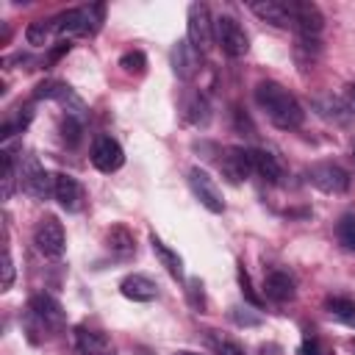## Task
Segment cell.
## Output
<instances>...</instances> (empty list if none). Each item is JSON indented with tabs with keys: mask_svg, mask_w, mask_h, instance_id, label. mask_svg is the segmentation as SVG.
Wrapping results in <instances>:
<instances>
[{
	"mask_svg": "<svg viewBox=\"0 0 355 355\" xmlns=\"http://www.w3.org/2000/svg\"><path fill=\"white\" fill-rule=\"evenodd\" d=\"M255 103L263 108L269 122L280 130H294L305 119V111L297 103V97L288 94V89H283L277 80H261L255 86Z\"/></svg>",
	"mask_w": 355,
	"mask_h": 355,
	"instance_id": "cell-1",
	"label": "cell"
},
{
	"mask_svg": "<svg viewBox=\"0 0 355 355\" xmlns=\"http://www.w3.org/2000/svg\"><path fill=\"white\" fill-rule=\"evenodd\" d=\"M105 17V6L103 3H94V6H80V8H69V11H61L55 19H53V31L61 42H69V36H92L100 22Z\"/></svg>",
	"mask_w": 355,
	"mask_h": 355,
	"instance_id": "cell-2",
	"label": "cell"
},
{
	"mask_svg": "<svg viewBox=\"0 0 355 355\" xmlns=\"http://www.w3.org/2000/svg\"><path fill=\"white\" fill-rule=\"evenodd\" d=\"M17 175H19V189L25 194H31L33 200H47L53 194V180L55 175H50L39 158L33 153H25L19 161H17Z\"/></svg>",
	"mask_w": 355,
	"mask_h": 355,
	"instance_id": "cell-3",
	"label": "cell"
},
{
	"mask_svg": "<svg viewBox=\"0 0 355 355\" xmlns=\"http://www.w3.org/2000/svg\"><path fill=\"white\" fill-rule=\"evenodd\" d=\"M33 100H55L67 116H75L80 122H86L89 116V108L86 103L75 94V89L69 83H61V80H42L36 89H33Z\"/></svg>",
	"mask_w": 355,
	"mask_h": 355,
	"instance_id": "cell-4",
	"label": "cell"
},
{
	"mask_svg": "<svg viewBox=\"0 0 355 355\" xmlns=\"http://www.w3.org/2000/svg\"><path fill=\"white\" fill-rule=\"evenodd\" d=\"M214 42H216V44L222 47V53L230 55V58H241V55L250 50V36H247V31L239 25L236 17H227V14H222V17L214 19Z\"/></svg>",
	"mask_w": 355,
	"mask_h": 355,
	"instance_id": "cell-5",
	"label": "cell"
},
{
	"mask_svg": "<svg viewBox=\"0 0 355 355\" xmlns=\"http://www.w3.org/2000/svg\"><path fill=\"white\" fill-rule=\"evenodd\" d=\"M186 39L189 44L202 55L211 50L214 44V19L205 3H191L189 6V17H186Z\"/></svg>",
	"mask_w": 355,
	"mask_h": 355,
	"instance_id": "cell-6",
	"label": "cell"
},
{
	"mask_svg": "<svg viewBox=\"0 0 355 355\" xmlns=\"http://www.w3.org/2000/svg\"><path fill=\"white\" fill-rule=\"evenodd\" d=\"M33 244L42 255L47 258H61L67 250V236H64V225L58 222V216L44 214L36 227H33Z\"/></svg>",
	"mask_w": 355,
	"mask_h": 355,
	"instance_id": "cell-7",
	"label": "cell"
},
{
	"mask_svg": "<svg viewBox=\"0 0 355 355\" xmlns=\"http://www.w3.org/2000/svg\"><path fill=\"white\" fill-rule=\"evenodd\" d=\"M305 175H308V183L316 186V189L324 191V194H344V191L349 189V175H347V169H341V166L333 164V161H316V164H311V166L305 169Z\"/></svg>",
	"mask_w": 355,
	"mask_h": 355,
	"instance_id": "cell-8",
	"label": "cell"
},
{
	"mask_svg": "<svg viewBox=\"0 0 355 355\" xmlns=\"http://www.w3.org/2000/svg\"><path fill=\"white\" fill-rule=\"evenodd\" d=\"M189 186H191L194 197L200 200V205H202L205 211H211V214H222V211H225L222 189L216 186V180H214L205 169L191 166V169H189Z\"/></svg>",
	"mask_w": 355,
	"mask_h": 355,
	"instance_id": "cell-9",
	"label": "cell"
},
{
	"mask_svg": "<svg viewBox=\"0 0 355 355\" xmlns=\"http://www.w3.org/2000/svg\"><path fill=\"white\" fill-rule=\"evenodd\" d=\"M288 17H291V28L300 36L316 39L322 33V28H324V17H322L319 6L308 3V0H288Z\"/></svg>",
	"mask_w": 355,
	"mask_h": 355,
	"instance_id": "cell-10",
	"label": "cell"
},
{
	"mask_svg": "<svg viewBox=\"0 0 355 355\" xmlns=\"http://www.w3.org/2000/svg\"><path fill=\"white\" fill-rule=\"evenodd\" d=\"M92 164H94V169H100V172H105V175H111V172H116L122 164H125V150H122V144L114 139V136H97L94 139V144H92Z\"/></svg>",
	"mask_w": 355,
	"mask_h": 355,
	"instance_id": "cell-11",
	"label": "cell"
},
{
	"mask_svg": "<svg viewBox=\"0 0 355 355\" xmlns=\"http://www.w3.org/2000/svg\"><path fill=\"white\" fill-rule=\"evenodd\" d=\"M53 197H55V202L67 214H78L83 208V202H86V191H83L80 180H75L67 172H58L55 175V180H53Z\"/></svg>",
	"mask_w": 355,
	"mask_h": 355,
	"instance_id": "cell-12",
	"label": "cell"
},
{
	"mask_svg": "<svg viewBox=\"0 0 355 355\" xmlns=\"http://www.w3.org/2000/svg\"><path fill=\"white\" fill-rule=\"evenodd\" d=\"M219 169L230 183H241L255 172L252 169V153L244 147H227L225 155L219 158Z\"/></svg>",
	"mask_w": 355,
	"mask_h": 355,
	"instance_id": "cell-13",
	"label": "cell"
},
{
	"mask_svg": "<svg viewBox=\"0 0 355 355\" xmlns=\"http://www.w3.org/2000/svg\"><path fill=\"white\" fill-rule=\"evenodd\" d=\"M28 308L47 324V330H61V327L67 324V313H64L61 302H58L53 294H47V291L33 294V297L28 300Z\"/></svg>",
	"mask_w": 355,
	"mask_h": 355,
	"instance_id": "cell-14",
	"label": "cell"
},
{
	"mask_svg": "<svg viewBox=\"0 0 355 355\" xmlns=\"http://www.w3.org/2000/svg\"><path fill=\"white\" fill-rule=\"evenodd\" d=\"M263 294L272 302H291L297 297V283L286 269H272L263 275Z\"/></svg>",
	"mask_w": 355,
	"mask_h": 355,
	"instance_id": "cell-15",
	"label": "cell"
},
{
	"mask_svg": "<svg viewBox=\"0 0 355 355\" xmlns=\"http://www.w3.org/2000/svg\"><path fill=\"white\" fill-rule=\"evenodd\" d=\"M119 294L125 300H133V302H153L158 297V283L141 272H133L128 277H122L119 283Z\"/></svg>",
	"mask_w": 355,
	"mask_h": 355,
	"instance_id": "cell-16",
	"label": "cell"
},
{
	"mask_svg": "<svg viewBox=\"0 0 355 355\" xmlns=\"http://www.w3.org/2000/svg\"><path fill=\"white\" fill-rule=\"evenodd\" d=\"M172 69L178 78L183 80H191L200 69V53L189 44V39H178L175 47H172Z\"/></svg>",
	"mask_w": 355,
	"mask_h": 355,
	"instance_id": "cell-17",
	"label": "cell"
},
{
	"mask_svg": "<svg viewBox=\"0 0 355 355\" xmlns=\"http://www.w3.org/2000/svg\"><path fill=\"white\" fill-rule=\"evenodd\" d=\"M250 11L275 28H291L288 0H255V3H250Z\"/></svg>",
	"mask_w": 355,
	"mask_h": 355,
	"instance_id": "cell-18",
	"label": "cell"
},
{
	"mask_svg": "<svg viewBox=\"0 0 355 355\" xmlns=\"http://www.w3.org/2000/svg\"><path fill=\"white\" fill-rule=\"evenodd\" d=\"M252 153V169L255 175H261L266 183H283L286 178V166L280 164V158L269 150H250Z\"/></svg>",
	"mask_w": 355,
	"mask_h": 355,
	"instance_id": "cell-19",
	"label": "cell"
},
{
	"mask_svg": "<svg viewBox=\"0 0 355 355\" xmlns=\"http://www.w3.org/2000/svg\"><path fill=\"white\" fill-rule=\"evenodd\" d=\"M313 108L319 111V116L336 122V125H347L352 119V103L344 100V97H316L313 100Z\"/></svg>",
	"mask_w": 355,
	"mask_h": 355,
	"instance_id": "cell-20",
	"label": "cell"
},
{
	"mask_svg": "<svg viewBox=\"0 0 355 355\" xmlns=\"http://www.w3.org/2000/svg\"><path fill=\"white\" fill-rule=\"evenodd\" d=\"M75 347L80 355H105L111 352V341L105 333L92 330V327H78L75 330Z\"/></svg>",
	"mask_w": 355,
	"mask_h": 355,
	"instance_id": "cell-21",
	"label": "cell"
},
{
	"mask_svg": "<svg viewBox=\"0 0 355 355\" xmlns=\"http://www.w3.org/2000/svg\"><path fill=\"white\" fill-rule=\"evenodd\" d=\"M150 247H153V252H155V258L161 261V266L169 272V277H175V280H183V258L172 250V247H166L155 233H150Z\"/></svg>",
	"mask_w": 355,
	"mask_h": 355,
	"instance_id": "cell-22",
	"label": "cell"
},
{
	"mask_svg": "<svg viewBox=\"0 0 355 355\" xmlns=\"http://www.w3.org/2000/svg\"><path fill=\"white\" fill-rule=\"evenodd\" d=\"M105 244H108V250H114V252H119V255H128V252H133V247H136L133 233H130L125 225H114V227L108 230V236H105Z\"/></svg>",
	"mask_w": 355,
	"mask_h": 355,
	"instance_id": "cell-23",
	"label": "cell"
},
{
	"mask_svg": "<svg viewBox=\"0 0 355 355\" xmlns=\"http://www.w3.org/2000/svg\"><path fill=\"white\" fill-rule=\"evenodd\" d=\"M324 308H327V313H330L333 319H338V322L355 327V300H347V297H330V300L324 302Z\"/></svg>",
	"mask_w": 355,
	"mask_h": 355,
	"instance_id": "cell-24",
	"label": "cell"
},
{
	"mask_svg": "<svg viewBox=\"0 0 355 355\" xmlns=\"http://www.w3.org/2000/svg\"><path fill=\"white\" fill-rule=\"evenodd\" d=\"M186 119H189L191 125H197V128H205V125L211 122V105H208V100H205L202 94H194V97L189 100V105H186Z\"/></svg>",
	"mask_w": 355,
	"mask_h": 355,
	"instance_id": "cell-25",
	"label": "cell"
},
{
	"mask_svg": "<svg viewBox=\"0 0 355 355\" xmlns=\"http://www.w3.org/2000/svg\"><path fill=\"white\" fill-rule=\"evenodd\" d=\"M53 33H55L53 31V19H36V22H31L25 28V42L33 44V47H42V44H47V39Z\"/></svg>",
	"mask_w": 355,
	"mask_h": 355,
	"instance_id": "cell-26",
	"label": "cell"
},
{
	"mask_svg": "<svg viewBox=\"0 0 355 355\" xmlns=\"http://www.w3.org/2000/svg\"><path fill=\"white\" fill-rule=\"evenodd\" d=\"M208 344H211L214 355H247L239 341H233V338H227L216 330H208Z\"/></svg>",
	"mask_w": 355,
	"mask_h": 355,
	"instance_id": "cell-27",
	"label": "cell"
},
{
	"mask_svg": "<svg viewBox=\"0 0 355 355\" xmlns=\"http://www.w3.org/2000/svg\"><path fill=\"white\" fill-rule=\"evenodd\" d=\"M336 236H338V244L355 255V214H344L336 225Z\"/></svg>",
	"mask_w": 355,
	"mask_h": 355,
	"instance_id": "cell-28",
	"label": "cell"
},
{
	"mask_svg": "<svg viewBox=\"0 0 355 355\" xmlns=\"http://www.w3.org/2000/svg\"><path fill=\"white\" fill-rule=\"evenodd\" d=\"M227 316H230L239 327H258V324H263V316H261L255 308H247V305H233V308L227 311Z\"/></svg>",
	"mask_w": 355,
	"mask_h": 355,
	"instance_id": "cell-29",
	"label": "cell"
},
{
	"mask_svg": "<svg viewBox=\"0 0 355 355\" xmlns=\"http://www.w3.org/2000/svg\"><path fill=\"white\" fill-rule=\"evenodd\" d=\"M119 67H122L125 72H130V75H141L144 67H147V55H144L141 50H128V53H122Z\"/></svg>",
	"mask_w": 355,
	"mask_h": 355,
	"instance_id": "cell-30",
	"label": "cell"
},
{
	"mask_svg": "<svg viewBox=\"0 0 355 355\" xmlns=\"http://www.w3.org/2000/svg\"><path fill=\"white\" fill-rule=\"evenodd\" d=\"M80 133H83V122L75 119V116H64V122H61V139L67 141V147H78Z\"/></svg>",
	"mask_w": 355,
	"mask_h": 355,
	"instance_id": "cell-31",
	"label": "cell"
},
{
	"mask_svg": "<svg viewBox=\"0 0 355 355\" xmlns=\"http://www.w3.org/2000/svg\"><path fill=\"white\" fill-rule=\"evenodd\" d=\"M186 297H189V305L194 311H205V288H202V280L200 277H189L186 283Z\"/></svg>",
	"mask_w": 355,
	"mask_h": 355,
	"instance_id": "cell-32",
	"label": "cell"
},
{
	"mask_svg": "<svg viewBox=\"0 0 355 355\" xmlns=\"http://www.w3.org/2000/svg\"><path fill=\"white\" fill-rule=\"evenodd\" d=\"M239 286H241V294H244V300H247L252 308H261V305H263V300L255 294V288H252V280H250V275H247V269H244V266H239Z\"/></svg>",
	"mask_w": 355,
	"mask_h": 355,
	"instance_id": "cell-33",
	"label": "cell"
},
{
	"mask_svg": "<svg viewBox=\"0 0 355 355\" xmlns=\"http://www.w3.org/2000/svg\"><path fill=\"white\" fill-rule=\"evenodd\" d=\"M3 280H0V291H8L11 288V283H14V261H11V250H8V244L3 247Z\"/></svg>",
	"mask_w": 355,
	"mask_h": 355,
	"instance_id": "cell-34",
	"label": "cell"
},
{
	"mask_svg": "<svg viewBox=\"0 0 355 355\" xmlns=\"http://www.w3.org/2000/svg\"><path fill=\"white\" fill-rule=\"evenodd\" d=\"M64 53H69V42H58V47H53L50 50V55H47V64H55Z\"/></svg>",
	"mask_w": 355,
	"mask_h": 355,
	"instance_id": "cell-35",
	"label": "cell"
},
{
	"mask_svg": "<svg viewBox=\"0 0 355 355\" xmlns=\"http://www.w3.org/2000/svg\"><path fill=\"white\" fill-rule=\"evenodd\" d=\"M300 355H324V349H322L316 341H305V344L300 347Z\"/></svg>",
	"mask_w": 355,
	"mask_h": 355,
	"instance_id": "cell-36",
	"label": "cell"
},
{
	"mask_svg": "<svg viewBox=\"0 0 355 355\" xmlns=\"http://www.w3.org/2000/svg\"><path fill=\"white\" fill-rule=\"evenodd\" d=\"M347 97H349V103H352V108H355V83L347 86Z\"/></svg>",
	"mask_w": 355,
	"mask_h": 355,
	"instance_id": "cell-37",
	"label": "cell"
},
{
	"mask_svg": "<svg viewBox=\"0 0 355 355\" xmlns=\"http://www.w3.org/2000/svg\"><path fill=\"white\" fill-rule=\"evenodd\" d=\"M175 355H202V352H194V349H178Z\"/></svg>",
	"mask_w": 355,
	"mask_h": 355,
	"instance_id": "cell-38",
	"label": "cell"
},
{
	"mask_svg": "<svg viewBox=\"0 0 355 355\" xmlns=\"http://www.w3.org/2000/svg\"><path fill=\"white\" fill-rule=\"evenodd\" d=\"M105 355H114V352H105Z\"/></svg>",
	"mask_w": 355,
	"mask_h": 355,
	"instance_id": "cell-39",
	"label": "cell"
}]
</instances>
